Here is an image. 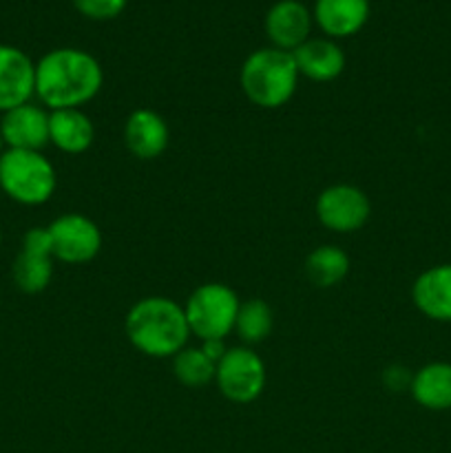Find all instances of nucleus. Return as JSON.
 <instances>
[{
  "mask_svg": "<svg viewBox=\"0 0 451 453\" xmlns=\"http://www.w3.org/2000/svg\"><path fill=\"white\" fill-rule=\"evenodd\" d=\"M411 398L423 410L449 411L451 410V363L433 361L420 367L409 383Z\"/></svg>",
  "mask_w": 451,
  "mask_h": 453,
  "instance_id": "18",
  "label": "nucleus"
},
{
  "mask_svg": "<svg viewBox=\"0 0 451 453\" xmlns=\"http://www.w3.org/2000/svg\"><path fill=\"white\" fill-rule=\"evenodd\" d=\"M371 215V203L358 186L334 184L317 197V217L327 230L349 234L361 230Z\"/></svg>",
  "mask_w": 451,
  "mask_h": 453,
  "instance_id": "8",
  "label": "nucleus"
},
{
  "mask_svg": "<svg viewBox=\"0 0 451 453\" xmlns=\"http://www.w3.org/2000/svg\"><path fill=\"white\" fill-rule=\"evenodd\" d=\"M239 305L241 301L233 288L226 283H203L184 305L190 334L199 341H224L234 330Z\"/></svg>",
  "mask_w": 451,
  "mask_h": 453,
  "instance_id": "5",
  "label": "nucleus"
},
{
  "mask_svg": "<svg viewBox=\"0 0 451 453\" xmlns=\"http://www.w3.org/2000/svg\"><path fill=\"white\" fill-rule=\"evenodd\" d=\"M53 259L62 264L82 265L96 259L102 250V233L88 217L69 212L49 226Z\"/></svg>",
  "mask_w": 451,
  "mask_h": 453,
  "instance_id": "7",
  "label": "nucleus"
},
{
  "mask_svg": "<svg viewBox=\"0 0 451 453\" xmlns=\"http://www.w3.org/2000/svg\"><path fill=\"white\" fill-rule=\"evenodd\" d=\"M299 75L314 82H332L345 69V53L332 38H308L292 51Z\"/></svg>",
  "mask_w": 451,
  "mask_h": 453,
  "instance_id": "16",
  "label": "nucleus"
},
{
  "mask_svg": "<svg viewBox=\"0 0 451 453\" xmlns=\"http://www.w3.org/2000/svg\"><path fill=\"white\" fill-rule=\"evenodd\" d=\"M53 252L47 228H31L13 264V281L27 295H38L51 283Z\"/></svg>",
  "mask_w": 451,
  "mask_h": 453,
  "instance_id": "9",
  "label": "nucleus"
},
{
  "mask_svg": "<svg viewBox=\"0 0 451 453\" xmlns=\"http://www.w3.org/2000/svg\"><path fill=\"white\" fill-rule=\"evenodd\" d=\"M56 168L42 150L7 149L0 153V190L22 206H40L56 193Z\"/></svg>",
  "mask_w": 451,
  "mask_h": 453,
  "instance_id": "4",
  "label": "nucleus"
},
{
  "mask_svg": "<svg viewBox=\"0 0 451 453\" xmlns=\"http://www.w3.org/2000/svg\"><path fill=\"white\" fill-rule=\"evenodd\" d=\"M73 7L91 20H113L126 7V0H71Z\"/></svg>",
  "mask_w": 451,
  "mask_h": 453,
  "instance_id": "22",
  "label": "nucleus"
},
{
  "mask_svg": "<svg viewBox=\"0 0 451 453\" xmlns=\"http://www.w3.org/2000/svg\"><path fill=\"white\" fill-rule=\"evenodd\" d=\"M168 142H171V131L166 119L153 109H137L126 118L124 144L133 157L144 162L159 157L168 149Z\"/></svg>",
  "mask_w": 451,
  "mask_h": 453,
  "instance_id": "13",
  "label": "nucleus"
},
{
  "mask_svg": "<svg viewBox=\"0 0 451 453\" xmlns=\"http://www.w3.org/2000/svg\"><path fill=\"white\" fill-rule=\"evenodd\" d=\"M96 128L82 109H62L49 113V144L69 155H80L91 149Z\"/></svg>",
  "mask_w": 451,
  "mask_h": 453,
  "instance_id": "17",
  "label": "nucleus"
},
{
  "mask_svg": "<svg viewBox=\"0 0 451 453\" xmlns=\"http://www.w3.org/2000/svg\"><path fill=\"white\" fill-rule=\"evenodd\" d=\"M349 273L348 252L336 246H318L305 259V274L317 288H332Z\"/></svg>",
  "mask_w": 451,
  "mask_h": 453,
  "instance_id": "19",
  "label": "nucleus"
},
{
  "mask_svg": "<svg viewBox=\"0 0 451 453\" xmlns=\"http://www.w3.org/2000/svg\"><path fill=\"white\" fill-rule=\"evenodd\" d=\"M35 96V62L18 47L0 44V113Z\"/></svg>",
  "mask_w": 451,
  "mask_h": 453,
  "instance_id": "10",
  "label": "nucleus"
},
{
  "mask_svg": "<svg viewBox=\"0 0 451 453\" xmlns=\"http://www.w3.org/2000/svg\"><path fill=\"white\" fill-rule=\"evenodd\" d=\"M370 20V0H317L314 22L332 40L358 34Z\"/></svg>",
  "mask_w": 451,
  "mask_h": 453,
  "instance_id": "15",
  "label": "nucleus"
},
{
  "mask_svg": "<svg viewBox=\"0 0 451 453\" xmlns=\"http://www.w3.org/2000/svg\"><path fill=\"white\" fill-rule=\"evenodd\" d=\"M274 314L264 299H248L239 305L234 332L248 345H256L272 334Z\"/></svg>",
  "mask_w": 451,
  "mask_h": 453,
  "instance_id": "20",
  "label": "nucleus"
},
{
  "mask_svg": "<svg viewBox=\"0 0 451 453\" xmlns=\"http://www.w3.org/2000/svg\"><path fill=\"white\" fill-rule=\"evenodd\" d=\"M202 349H203V354H206V357L210 358V361H215V363H219L221 358H224V354L228 352V349H226V345H224V341H221V339L202 341Z\"/></svg>",
  "mask_w": 451,
  "mask_h": 453,
  "instance_id": "23",
  "label": "nucleus"
},
{
  "mask_svg": "<svg viewBox=\"0 0 451 453\" xmlns=\"http://www.w3.org/2000/svg\"><path fill=\"white\" fill-rule=\"evenodd\" d=\"M215 383L226 401L237 405L255 403L265 388L264 358L250 348H230L217 363Z\"/></svg>",
  "mask_w": 451,
  "mask_h": 453,
  "instance_id": "6",
  "label": "nucleus"
},
{
  "mask_svg": "<svg viewBox=\"0 0 451 453\" xmlns=\"http://www.w3.org/2000/svg\"><path fill=\"white\" fill-rule=\"evenodd\" d=\"M0 133L7 149L42 150L49 144V113L44 106L27 102L3 113Z\"/></svg>",
  "mask_w": 451,
  "mask_h": 453,
  "instance_id": "11",
  "label": "nucleus"
},
{
  "mask_svg": "<svg viewBox=\"0 0 451 453\" xmlns=\"http://www.w3.org/2000/svg\"><path fill=\"white\" fill-rule=\"evenodd\" d=\"M312 31V13L299 0H279L265 13V34L274 49L294 51Z\"/></svg>",
  "mask_w": 451,
  "mask_h": 453,
  "instance_id": "12",
  "label": "nucleus"
},
{
  "mask_svg": "<svg viewBox=\"0 0 451 453\" xmlns=\"http://www.w3.org/2000/svg\"><path fill=\"white\" fill-rule=\"evenodd\" d=\"M172 372L177 380L186 388H206L210 380H215L217 363L203 354L202 348H188L186 345L180 354L172 357Z\"/></svg>",
  "mask_w": 451,
  "mask_h": 453,
  "instance_id": "21",
  "label": "nucleus"
},
{
  "mask_svg": "<svg viewBox=\"0 0 451 453\" xmlns=\"http://www.w3.org/2000/svg\"><path fill=\"white\" fill-rule=\"evenodd\" d=\"M416 310L438 323H451V264L427 268L411 286Z\"/></svg>",
  "mask_w": 451,
  "mask_h": 453,
  "instance_id": "14",
  "label": "nucleus"
},
{
  "mask_svg": "<svg viewBox=\"0 0 451 453\" xmlns=\"http://www.w3.org/2000/svg\"><path fill=\"white\" fill-rule=\"evenodd\" d=\"M102 84V65L82 49H53L35 62V97L49 111L82 109L100 93Z\"/></svg>",
  "mask_w": 451,
  "mask_h": 453,
  "instance_id": "1",
  "label": "nucleus"
},
{
  "mask_svg": "<svg viewBox=\"0 0 451 453\" xmlns=\"http://www.w3.org/2000/svg\"><path fill=\"white\" fill-rule=\"evenodd\" d=\"M243 93L259 109H279L296 93L299 69L290 51L265 47L246 58L239 73Z\"/></svg>",
  "mask_w": 451,
  "mask_h": 453,
  "instance_id": "3",
  "label": "nucleus"
},
{
  "mask_svg": "<svg viewBox=\"0 0 451 453\" xmlns=\"http://www.w3.org/2000/svg\"><path fill=\"white\" fill-rule=\"evenodd\" d=\"M128 341L137 352L150 358H172L186 348L190 336L184 305L168 296H146L126 314Z\"/></svg>",
  "mask_w": 451,
  "mask_h": 453,
  "instance_id": "2",
  "label": "nucleus"
},
{
  "mask_svg": "<svg viewBox=\"0 0 451 453\" xmlns=\"http://www.w3.org/2000/svg\"><path fill=\"white\" fill-rule=\"evenodd\" d=\"M0 246H3V234H0Z\"/></svg>",
  "mask_w": 451,
  "mask_h": 453,
  "instance_id": "25",
  "label": "nucleus"
},
{
  "mask_svg": "<svg viewBox=\"0 0 451 453\" xmlns=\"http://www.w3.org/2000/svg\"><path fill=\"white\" fill-rule=\"evenodd\" d=\"M4 150V140H3V133H0V153Z\"/></svg>",
  "mask_w": 451,
  "mask_h": 453,
  "instance_id": "24",
  "label": "nucleus"
}]
</instances>
